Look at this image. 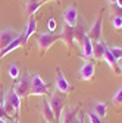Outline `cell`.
I'll list each match as a JSON object with an SVG mask.
<instances>
[{
  "label": "cell",
  "instance_id": "13",
  "mask_svg": "<svg viewBox=\"0 0 122 123\" xmlns=\"http://www.w3.org/2000/svg\"><path fill=\"white\" fill-rule=\"evenodd\" d=\"M106 50H108V45H106V43H104V41H102V40H100V41L93 43V57H94L96 60L103 59V56H104Z\"/></svg>",
  "mask_w": 122,
  "mask_h": 123
},
{
  "label": "cell",
  "instance_id": "11",
  "mask_svg": "<svg viewBox=\"0 0 122 123\" xmlns=\"http://www.w3.org/2000/svg\"><path fill=\"white\" fill-rule=\"evenodd\" d=\"M35 31H37V21L34 18H29V21L27 24V28L24 31V34H22V45L28 43V40L35 34Z\"/></svg>",
  "mask_w": 122,
  "mask_h": 123
},
{
  "label": "cell",
  "instance_id": "22",
  "mask_svg": "<svg viewBox=\"0 0 122 123\" xmlns=\"http://www.w3.org/2000/svg\"><path fill=\"white\" fill-rule=\"evenodd\" d=\"M44 2H38V3H33V5H27L25 6V12H27V15H29V16H33V15L41 7V5H43Z\"/></svg>",
  "mask_w": 122,
  "mask_h": 123
},
{
  "label": "cell",
  "instance_id": "15",
  "mask_svg": "<svg viewBox=\"0 0 122 123\" xmlns=\"http://www.w3.org/2000/svg\"><path fill=\"white\" fill-rule=\"evenodd\" d=\"M2 105H3V109H5V111H6L7 116H13L15 113H16V111H15L13 104H12V98H10V94H9V89L5 92V95H3Z\"/></svg>",
  "mask_w": 122,
  "mask_h": 123
},
{
  "label": "cell",
  "instance_id": "18",
  "mask_svg": "<svg viewBox=\"0 0 122 123\" xmlns=\"http://www.w3.org/2000/svg\"><path fill=\"white\" fill-rule=\"evenodd\" d=\"M103 60L112 68L113 73H118V62H116V59L112 56V53L109 51V47H108V50H106V53H104V56H103Z\"/></svg>",
  "mask_w": 122,
  "mask_h": 123
},
{
  "label": "cell",
  "instance_id": "3",
  "mask_svg": "<svg viewBox=\"0 0 122 123\" xmlns=\"http://www.w3.org/2000/svg\"><path fill=\"white\" fill-rule=\"evenodd\" d=\"M59 35H53L50 32H40L37 35V47L41 50V51H47L52 45L59 41Z\"/></svg>",
  "mask_w": 122,
  "mask_h": 123
},
{
  "label": "cell",
  "instance_id": "20",
  "mask_svg": "<svg viewBox=\"0 0 122 123\" xmlns=\"http://www.w3.org/2000/svg\"><path fill=\"white\" fill-rule=\"evenodd\" d=\"M93 113H94L96 116H99L100 119H102V117H104V116H106V113H108V105H106L104 103H102V101L96 103V104H94V107H93Z\"/></svg>",
  "mask_w": 122,
  "mask_h": 123
},
{
  "label": "cell",
  "instance_id": "1",
  "mask_svg": "<svg viewBox=\"0 0 122 123\" xmlns=\"http://www.w3.org/2000/svg\"><path fill=\"white\" fill-rule=\"evenodd\" d=\"M49 91V85L46 84L41 76L37 73L31 75V89H29V95H35V97H43L47 94Z\"/></svg>",
  "mask_w": 122,
  "mask_h": 123
},
{
  "label": "cell",
  "instance_id": "29",
  "mask_svg": "<svg viewBox=\"0 0 122 123\" xmlns=\"http://www.w3.org/2000/svg\"><path fill=\"white\" fill-rule=\"evenodd\" d=\"M7 114H6V111H5V109H3V105H2V103H0V119H5Z\"/></svg>",
  "mask_w": 122,
  "mask_h": 123
},
{
  "label": "cell",
  "instance_id": "4",
  "mask_svg": "<svg viewBox=\"0 0 122 123\" xmlns=\"http://www.w3.org/2000/svg\"><path fill=\"white\" fill-rule=\"evenodd\" d=\"M22 32H19V31H16V29L3 28L2 31H0V51H2L3 49H6L12 41H15L16 38H19Z\"/></svg>",
  "mask_w": 122,
  "mask_h": 123
},
{
  "label": "cell",
  "instance_id": "28",
  "mask_svg": "<svg viewBox=\"0 0 122 123\" xmlns=\"http://www.w3.org/2000/svg\"><path fill=\"white\" fill-rule=\"evenodd\" d=\"M56 26H57L56 19H54V18H50L49 22H47V29H49V32H53V31L56 29Z\"/></svg>",
  "mask_w": 122,
  "mask_h": 123
},
{
  "label": "cell",
  "instance_id": "27",
  "mask_svg": "<svg viewBox=\"0 0 122 123\" xmlns=\"http://www.w3.org/2000/svg\"><path fill=\"white\" fill-rule=\"evenodd\" d=\"M87 117H88V120H90V123H102V119L99 117V116H96L93 111H90L88 114H87Z\"/></svg>",
  "mask_w": 122,
  "mask_h": 123
},
{
  "label": "cell",
  "instance_id": "37",
  "mask_svg": "<svg viewBox=\"0 0 122 123\" xmlns=\"http://www.w3.org/2000/svg\"><path fill=\"white\" fill-rule=\"evenodd\" d=\"M56 2H60V0H56Z\"/></svg>",
  "mask_w": 122,
  "mask_h": 123
},
{
  "label": "cell",
  "instance_id": "8",
  "mask_svg": "<svg viewBox=\"0 0 122 123\" xmlns=\"http://www.w3.org/2000/svg\"><path fill=\"white\" fill-rule=\"evenodd\" d=\"M96 73V66L93 62H90V60H85L82 66L80 68V78L82 81H90V79H93V76Z\"/></svg>",
  "mask_w": 122,
  "mask_h": 123
},
{
  "label": "cell",
  "instance_id": "14",
  "mask_svg": "<svg viewBox=\"0 0 122 123\" xmlns=\"http://www.w3.org/2000/svg\"><path fill=\"white\" fill-rule=\"evenodd\" d=\"M81 45H82V53H81L82 59L87 60V59H90V57H93V40L85 35Z\"/></svg>",
  "mask_w": 122,
  "mask_h": 123
},
{
  "label": "cell",
  "instance_id": "33",
  "mask_svg": "<svg viewBox=\"0 0 122 123\" xmlns=\"http://www.w3.org/2000/svg\"><path fill=\"white\" fill-rule=\"evenodd\" d=\"M78 123H85V120H84V117H82V119H80V120H78Z\"/></svg>",
  "mask_w": 122,
  "mask_h": 123
},
{
  "label": "cell",
  "instance_id": "38",
  "mask_svg": "<svg viewBox=\"0 0 122 123\" xmlns=\"http://www.w3.org/2000/svg\"><path fill=\"white\" fill-rule=\"evenodd\" d=\"M44 123H49V122H44Z\"/></svg>",
  "mask_w": 122,
  "mask_h": 123
},
{
  "label": "cell",
  "instance_id": "2",
  "mask_svg": "<svg viewBox=\"0 0 122 123\" xmlns=\"http://www.w3.org/2000/svg\"><path fill=\"white\" fill-rule=\"evenodd\" d=\"M15 88V92L18 94V97L22 100V98H27L29 95V89H31V75H29L28 72H25L22 75V78L21 81L18 82L16 86H13Z\"/></svg>",
  "mask_w": 122,
  "mask_h": 123
},
{
  "label": "cell",
  "instance_id": "21",
  "mask_svg": "<svg viewBox=\"0 0 122 123\" xmlns=\"http://www.w3.org/2000/svg\"><path fill=\"white\" fill-rule=\"evenodd\" d=\"M9 94H10V98H12V104L15 107V111L19 113V110H21V98L18 97L16 92H15V88H9Z\"/></svg>",
  "mask_w": 122,
  "mask_h": 123
},
{
  "label": "cell",
  "instance_id": "30",
  "mask_svg": "<svg viewBox=\"0 0 122 123\" xmlns=\"http://www.w3.org/2000/svg\"><path fill=\"white\" fill-rule=\"evenodd\" d=\"M38 2H43V0H27V5H33V3H38Z\"/></svg>",
  "mask_w": 122,
  "mask_h": 123
},
{
  "label": "cell",
  "instance_id": "7",
  "mask_svg": "<svg viewBox=\"0 0 122 123\" xmlns=\"http://www.w3.org/2000/svg\"><path fill=\"white\" fill-rule=\"evenodd\" d=\"M54 86H56V91H57V92H62V94H68V92L71 91V85H69V82L66 81L63 72L60 70L59 68H57V70H56V81H54Z\"/></svg>",
  "mask_w": 122,
  "mask_h": 123
},
{
  "label": "cell",
  "instance_id": "35",
  "mask_svg": "<svg viewBox=\"0 0 122 123\" xmlns=\"http://www.w3.org/2000/svg\"><path fill=\"white\" fill-rule=\"evenodd\" d=\"M12 123H19V120H18V119H15V120H13Z\"/></svg>",
  "mask_w": 122,
  "mask_h": 123
},
{
  "label": "cell",
  "instance_id": "17",
  "mask_svg": "<svg viewBox=\"0 0 122 123\" xmlns=\"http://www.w3.org/2000/svg\"><path fill=\"white\" fill-rule=\"evenodd\" d=\"M21 45H22V34H21V37H19V38H16L15 41H12V43L7 45L6 49H3L2 51H0V59H2V57H5V56H6V54H9V53H12L13 50L19 49Z\"/></svg>",
  "mask_w": 122,
  "mask_h": 123
},
{
  "label": "cell",
  "instance_id": "19",
  "mask_svg": "<svg viewBox=\"0 0 122 123\" xmlns=\"http://www.w3.org/2000/svg\"><path fill=\"white\" fill-rule=\"evenodd\" d=\"M87 34H85V31H84V26L82 25H75L74 26V37H75V43H80V44H82V41H84V37H85Z\"/></svg>",
  "mask_w": 122,
  "mask_h": 123
},
{
  "label": "cell",
  "instance_id": "34",
  "mask_svg": "<svg viewBox=\"0 0 122 123\" xmlns=\"http://www.w3.org/2000/svg\"><path fill=\"white\" fill-rule=\"evenodd\" d=\"M109 3H116V0H108Z\"/></svg>",
  "mask_w": 122,
  "mask_h": 123
},
{
  "label": "cell",
  "instance_id": "10",
  "mask_svg": "<svg viewBox=\"0 0 122 123\" xmlns=\"http://www.w3.org/2000/svg\"><path fill=\"white\" fill-rule=\"evenodd\" d=\"M59 38L62 40L65 44H66V47H71V45L75 44V37H74V26H69V25H63L62 28V32H60Z\"/></svg>",
  "mask_w": 122,
  "mask_h": 123
},
{
  "label": "cell",
  "instance_id": "12",
  "mask_svg": "<svg viewBox=\"0 0 122 123\" xmlns=\"http://www.w3.org/2000/svg\"><path fill=\"white\" fill-rule=\"evenodd\" d=\"M41 114L44 117V122H49V123H57L56 122V117H54V113L50 107V103L46 100L43 101V105H41Z\"/></svg>",
  "mask_w": 122,
  "mask_h": 123
},
{
  "label": "cell",
  "instance_id": "16",
  "mask_svg": "<svg viewBox=\"0 0 122 123\" xmlns=\"http://www.w3.org/2000/svg\"><path fill=\"white\" fill-rule=\"evenodd\" d=\"M75 119H77V107H68V109L62 113L60 123H72Z\"/></svg>",
  "mask_w": 122,
  "mask_h": 123
},
{
  "label": "cell",
  "instance_id": "32",
  "mask_svg": "<svg viewBox=\"0 0 122 123\" xmlns=\"http://www.w3.org/2000/svg\"><path fill=\"white\" fill-rule=\"evenodd\" d=\"M118 68H119V69L122 70V57H121V59L118 60Z\"/></svg>",
  "mask_w": 122,
  "mask_h": 123
},
{
  "label": "cell",
  "instance_id": "6",
  "mask_svg": "<svg viewBox=\"0 0 122 123\" xmlns=\"http://www.w3.org/2000/svg\"><path fill=\"white\" fill-rule=\"evenodd\" d=\"M49 103H50V107L54 113L56 122H60V117H62V113H63V98L59 95V92H53Z\"/></svg>",
  "mask_w": 122,
  "mask_h": 123
},
{
  "label": "cell",
  "instance_id": "26",
  "mask_svg": "<svg viewBox=\"0 0 122 123\" xmlns=\"http://www.w3.org/2000/svg\"><path fill=\"white\" fill-rule=\"evenodd\" d=\"M112 25H113L115 29H121V28H122V16L115 15V16L112 18Z\"/></svg>",
  "mask_w": 122,
  "mask_h": 123
},
{
  "label": "cell",
  "instance_id": "24",
  "mask_svg": "<svg viewBox=\"0 0 122 123\" xmlns=\"http://www.w3.org/2000/svg\"><path fill=\"white\" fill-rule=\"evenodd\" d=\"M9 76H10L12 79H16L18 76H19V69H18V66L15 65V63H12L9 66Z\"/></svg>",
  "mask_w": 122,
  "mask_h": 123
},
{
  "label": "cell",
  "instance_id": "23",
  "mask_svg": "<svg viewBox=\"0 0 122 123\" xmlns=\"http://www.w3.org/2000/svg\"><path fill=\"white\" fill-rule=\"evenodd\" d=\"M112 101H113V104H115V105H122V85L116 89V92L113 94Z\"/></svg>",
  "mask_w": 122,
  "mask_h": 123
},
{
  "label": "cell",
  "instance_id": "36",
  "mask_svg": "<svg viewBox=\"0 0 122 123\" xmlns=\"http://www.w3.org/2000/svg\"><path fill=\"white\" fill-rule=\"evenodd\" d=\"M0 123H6V120L5 119H0Z\"/></svg>",
  "mask_w": 122,
  "mask_h": 123
},
{
  "label": "cell",
  "instance_id": "25",
  "mask_svg": "<svg viewBox=\"0 0 122 123\" xmlns=\"http://www.w3.org/2000/svg\"><path fill=\"white\" fill-rule=\"evenodd\" d=\"M109 51H110L112 56L116 59V62L122 57V49H121V47H109Z\"/></svg>",
  "mask_w": 122,
  "mask_h": 123
},
{
  "label": "cell",
  "instance_id": "31",
  "mask_svg": "<svg viewBox=\"0 0 122 123\" xmlns=\"http://www.w3.org/2000/svg\"><path fill=\"white\" fill-rule=\"evenodd\" d=\"M115 5H116L118 7H121V9H122V0H116V3H115Z\"/></svg>",
  "mask_w": 122,
  "mask_h": 123
},
{
  "label": "cell",
  "instance_id": "5",
  "mask_svg": "<svg viewBox=\"0 0 122 123\" xmlns=\"http://www.w3.org/2000/svg\"><path fill=\"white\" fill-rule=\"evenodd\" d=\"M102 21H103V12L100 10V13L97 15L96 21L93 22V25H91V26H90V29L85 32V34H87V37H90L94 43L102 40V25H103V22H102Z\"/></svg>",
  "mask_w": 122,
  "mask_h": 123
},
{
  "label": "cell",
  "instance_id": "9",
  "mask_svg": "<svg viewBox=\"0 0 122 123\" xmlns=\"http://www.w3.org/2000/svg\"><path fill=\"white\" fill-rule=\"evenodd\" d=\"M77 19H78V9L77 5H71L65 9L63 12V21L66 25L69 26H75L77 25Z\"/></svg>",
  "mask_w": 122,
  "mask_h": 123
}]
</instances>
